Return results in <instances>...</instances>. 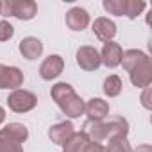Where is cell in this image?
<instances>
[{
    "label": "cell",
    "mask_w": 152,
    "mask_h": 152,
    "mask_svg": "<svg viewBox=\"0 0 152 152\" xmlns=\"http://www.w3.org/2000/svg\"><path fill=\"white\" fill-rule=\"evenodd\" d=\"M125 72H129V79L136 88H147L152 84V61L148 54L138 48H129L122 54V63Z\"/></svg>",
    "instance_id": "cell-1"
},
{
    "label": "cell",
    "mask_w": 152,
    "mask_h": 152,
    "mask_svg": "<svg viewBox=\"0 0 152 152\" xmlns=\"http://www.w3.org/2000/svg\"><path fill=\"white\" fill-rule=\"evenodd\" d=\"M83 132L90 138V141L102 143V141H107L118 136H127L129 122L124 116H111L109 120H102V122L88 120L83 127Z\"/></svg>",
    "instance_id": "cell-2"
},
{
    "label": "cell",
    "mask_w": 152,
    "mask_h": 152,
    "mask_svg": "<svg viewBox=\"0 0 152 152\" xmlns=\"http://www.w3.org/2000/svg\"><path fill=\"white\" fill-rule=\"evenodd\" d=\"M50 97L57 104L61 113L66 115L68 118H79L81 115H84V100L75 93L72 84L68 83L54 84L50 90Z\"/></svg>",
    "instance_id": "cell-3"
},
{
    "label": "cell",
    "mask_w": 152,
    "mask_h": 152,
    "mask_svg": "<svg viewBox=\"0 0 152 152\" xmlns=\"http://www.w3.org/2000/svg\"><path fill=\"white\" fill-rule=\"evenodd\" d=\"M2 16H15L22 22H29L38 15V4L34 0H6L2 2Z\"/></svg>",
    "instance_id": "cell-4"
},
{
    "label": "cell",
    "mask_w": 152,
    "mask_h": 152,
    "mask_svg": "<svg viewBox=\"0 0 152 152\" xmlns=\"http://www.w3.org/2000/svg\"><path fill=\"white\" fill-rule=\"evenodd\" d=\"M7 106L15 113H29L38 106V97L29 90H15L7 97Z\"/></svg>",
    "instance_id": "cell-5"
},
{
    "label": "cell",
    "mask_w": 152,
    "mask_h": 152,
    "mask_svg": "<svg viewBox=\"0 0 152 152\" xmlns=\"http://www.w3.org/2000/svg\"><path fill=\"white\" fill-rule=\"evenodd\" d=\"M75 63L84 72H95L102 64L99 50L95 47H90V45H83L77 48V52H75Z\"/></svg>",
    "instance_id": "cell-6"
},
{
    "label": "cell",
    "mask_w": 152,
    "mask_h": 152,
    "mask_svg": "<svg viewBox=\"0 0 152 152\" xmlns=\"http://www.w3.org/2000/svg\"><path fill=\"white\" fill-rule=\"evenodd\" d=\"M23 84V72L18 66H7L0 63V90H20Z\"/></svg>",
    "instance_id": "cell-7"
},
{
    "label": "cell",
    "mask_w": 152,
    "mask_h": 152,
    "mask_svg": "<svg viewBox=\"0 0 152 152\" xmlns=\"http://www.w3.org/2000/svg\"><path fill=\"white\" fill-rule=\"evenodd\" d=\"M64 70V59L59 54H52L48 57L43 59V63L39 64V77L43 81H54Z\"/></svg>",
    "instance_id": "cell-8"
},
{
    "label": "cell",
    "mask_w": 152,
    "mask_h": 152,
    "mask_svg": "<svg viewBox=\"0 0 152 152\" xmlns=\"http://www.w3.org/2000/svg\"><path fill=\"white\" fill-rule=\"evenodd\" d=\"M84 115H88V120L91 122H102L109 116V104L104 99L93 97L84 102Z\"/></svg>",
    "instance_id": "cell-9"
},
{
    "label": "cell",
    "mask_w": 152,
    "mask_h": 152,
    "mask_svg": "<svg viewBox=\"0 0 152 152\" xmlns=\"http://www.w3.org/2000/svg\"><path fill=\"white\" fill-rule=\"evenodd\" d=\"M64 23L70 31H75V32H79V31H84L88 25H90V15L86 9L79 7V6H75L72 7L66 16H64Z\"/></svg>",
    "instance_id": "cell-10"
},
{
    "label": "cell",
    "mask_w": 152,
    "mask_h": 152,
    "mask_svg": "<svg viewBox=\"0 0 152 152\" xmlns=\"http://www.w3.org/2000/svg\"><path fill=\"white\" fill-rule=\"evenodd\" d=\"M91 31L100 41L107 43V41H113V38L116 36V23L106 16H99L91 23Z\"/></svg>",
    "instance_id": "cell-11"
},
{
    "label": "cell",
    "mask_w": 152,
    "mask_h": 152,
    "mask_svg": "<svg viewBox=\"0 0 152 152\" xmlns=\"http://www.w3.org/2000/svg\"><path fill=\"white\" fill-rule=\"evenodd\" d=\"M99 54H100V63H102L104 66H107V68H116V66H120V63H122V54H124V50H122V47H120L116 41H107V43H104V47H102V50H100Z\"/></svg>",
    "instance_id": "cell-12"
},
{
    "label": "cell",
    "mask_w": 152,
    "mask_h": 152,
    "mask_svg": "<svg viewBox=\"0 0 152 152\" xmlns=\"http://www.w3.org/2000/svg\"><path fill=\"white\" fill-rule=\"evenodd\" d=\"M18 50H20V54H22L25 59L32 61V59H38V57L43 54V43H41L39 38L27 36V38H23V39L18 43Z\"/></svg>",
    "instance_id": "cell-13"
},
{
    "label": "cell",
    "mask_w": 152,
    "mask_h": 152,
    "mask_svg": "<svg viewBox=\"0 0 152 152\" xmlns=\"http://www.w3.org/2000/svg\"><path fill=\"white\" fill-rule=\"evenodd\" d=\"M73 132H75L73 124L68 122V120H64V122H59V124H56V125H52V127L48 129V138H50L52 143L63 147V145L66 143V140H68Z\"/></svg>",
    "instance_id": "cell-14"
},
{
    "label": "cell",
    "mask_w": 152,
    "mask_h": 152,
    "mask_svg": "<svg viewBox=\"0 0 152 152\" xmlns=\"http://www.w3.org/2000/svg\"><path fill=\"white\" fill-rule=\"evenodd\" d=\"M88 143H90V138H88L83 131L73 132V134L66 140V143L63 145V152H83V150L88 147Z\"/></svg>",
    "instance_id": "cell-15"
},
{
    "label": "cell",
    "mask_w": 152,
    "mask_h": 152,
    "mask_svg": "<svg viewBox=\"0 0 152 152\" xmlns=\"http://www.w3.org/2000/svg\"><path fill=\"white\" fill-rule=\"evenodd\" d=\"M147 9L145 0H122V16H127L129 20L138 18Z\"/></svg>",
    "instance_id": "cell-16"
},
{
    "label": "cell",
    "mask_w": 152,
    "mask_h": 152,
    "mask_svg": "<svg viewBox=\"0 0 152 152\" xmlns=\"http://www.w3.org/2000/svg\"><path fill=\"white\" fill-rule=\"evenodd\" d=\"M0 152H23V145L6 129H0Z\"/></svg>",
    "instance_id": "cell-17"
},
{
    "label": "cell",
    "mask_w": 152,
    "mask_h": 152,
    "mask_svg": "<svg viewBox=\"0 0 152 152\" xmlns=\"http://www.w3.org/2000/svg\"><path fill=\"white\" fill-rule=\"evenodd\" d=\"M122 88H124V84H122V79L118 77V75H107V77L104 79V84H102V90H104V93H106V97H109V99H115V97H118L120 93H122Z\"/></svg>",
    "instance_id": "cell-18"
},
{
    "label": "cell",
    "mask_w": 152,
    "mask_h": 152,
    "mask_svg": "<svg viewBox=\"0 0 152 152\" xmlns=\"http://www.w3.org/2000/svg\"><path fill=\"white\" fill-rule=\"evenodd\" d=\"M104 152H132V147L127 136H118V138L107 140V147H104Z\"/></svg>",
    "instance_id": "cell-19"
},
{
    "label": "cell",
    "mask_w": 152,
    "mask_h": 152,
    "mask_svg": "<svg viewBox=\"0 0 152 152\" xmlns=\"http://www.w3.org/2000/svg\"><path fill=\"white\" fill-rule=\"evenodd\" d=\"M15 140H18L22 145L27 141V138H29V129L23 125V124H20V122H11V124H7L6 127H4Z\"/></svg>",
    "instance_id": "cell-20"
},
{
    "label": "cell",
    "mask_w": 152,
    "mask_h": 152,
    "mask_svg": "<svg viewBox=\"0 0 152 152\" xmlns=\"http://www.w3.org/2000/svg\"><path fill=\"white\" fill-rule=\"evenodd\" d=\"M15 36V27L7 20H0V41H9Z\"/></svg>",
    "instance_id": "cell-21"
},
{
    "label": "cell",
    "mask_w": 152,
    "mask_h": 152,
    "mask_svg": "<svg viewBox=\"0 0 152 152\" xmlns=\"http://www.w3.org/2000/svg\"><path fill=\"white\" fill-rule=\"evenodd\" d=\"M140 102H141V106H143L147 111L152 109V86L143 88V93H141V97H140Z\"/></svg>",
    "instance_id": "cell-22"
},
{
    "label": "cell",
    "mask_w": 152,
    "mask_h": 152,
    "mask_svg": "<svg viewBox=\"0 0 152 152\" xmlns=\"http://www.w3.org/2000/svg\"><path fill=\"white\" fill-rule=\"evenodd\" d=\"M83 152H104V145H102V143L90 141V143H88V147H86Z\"/></svg>",
    "instance_id": "cell-23"
},
{
    "label": "cell",
    "mask_w": 152,
    "mask_h": 152,
    "mask_svg": "<svg viewBox=\"0 0 152 152\" xmlns=\"http://www.w3.org/2000/svg\"><path fill=\"white\" fill-rule=\"evenodd\" d=\"M132 152H152V145L150 143H143V145H138Z\"/></svg>",
    "instance_id": "cell-24"
},
{
    "label": "cell",
    "mask_w": 152,
    "mask_h": 152,
    "mask_svg": "<svg viewBox=\"0 0 152 152\" xmlns=\"http://www.w3.org/2000/svg\"><path fill=\"white\" fill-rule=\"evenodd\" d=\"M4 120H6V109L0 106V124H4Z\"/></svg>",
    "instance_id": "cell-25"
},
{
    "label": "cell",
    "mask_w": 152,
    "mask_h": 152,
    "mask_svg": "<svg viewBox=\"0 0 152 152\" xmlns=\"http://www.w3.org/2000/svg\"><path fill=\"white\" fill-rule=\"evenodd\" d=\"M0 11H2V0H0Z\"/></svg>",
    "instance_id": "cell-26"
}]
</instances>
